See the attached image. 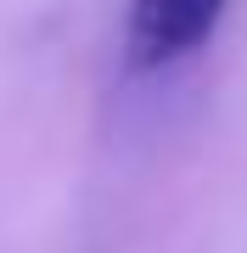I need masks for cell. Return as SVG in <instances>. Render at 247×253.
I'll return each instance as SVG.
<instances>
[{
    "mask_svg": "<svg viewBox=\"0 0 247 253\" xmlns=\"http://www.w3.org/2000/svg\"><path fill=\"white\" fill-rule=\"evenodd\" d=\"M230 0H135L129 11V62L135 68H163L174 56H191L208 45Z\"/></svg>",
    "mask_w": 247,
    "mask_h": 253,
    "instance_id": "cell-1",
    "label": "cell"
}]
</instances>
